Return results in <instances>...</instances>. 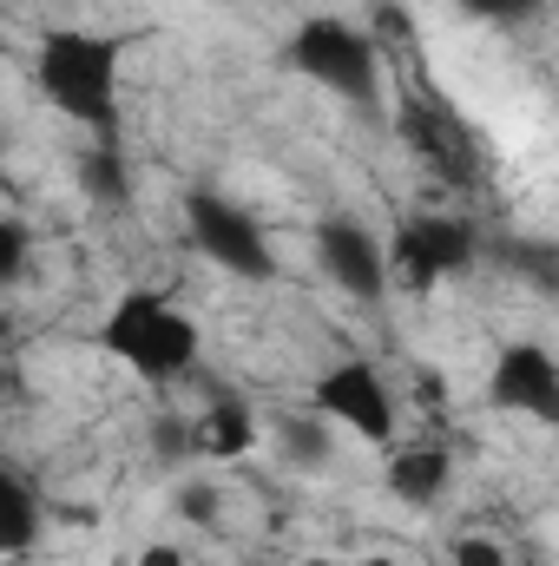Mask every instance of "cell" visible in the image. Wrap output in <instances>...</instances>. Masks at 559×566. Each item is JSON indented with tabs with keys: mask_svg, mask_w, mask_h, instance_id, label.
I'll use <instances>...</instances> for the list:
<instances>
[{
	"mask_svg": "<svg viewBox=\"0 0 559 566\" xmlns=\"http://www.w3.org/2000/svg\"><path fill=\"white\" fill-rule=\"evenodd\" d=\"M316 409L329 422H342L349 434H362V441H389L395 434V396H389L382 369L362 363V356H349V363L316 376Z\"/></svg>",
	"mask_w": 559,
	"mask_h": 566,
	"instance_id": "cell-6",
	"label": "cell"
},
{
	"mask_svg": "<svg viewBox=\"0 0 559 566\" xmlns=\"http://www.w3.org/2000/svg\"><path fill=\"white\" fill-rule=\"evenodd\" d=\"M283 454H289L296 468H323V461H329V434L316 422H283Z\"/></svg>",
	"mask_w": 559,
	"mask_h": 566,
	"instance_id": "cell-15",
	"label": "cell"
},
{
	"mask_svg": "<svg viewBox=\"0 0 559 566\" xmlns=\"http://www.w3.org/2000/svg\"><path fill=\"white\" fill-rule=\"evenodd\" d=\"M40 534V494L13 468H0V554H27Z\"/></svg>",
	"mask_w": 559,
	"mask_h": 566,
	"instance_id": "cell-12",
	"label": "cell"
},
{
	"mask_svg": "<svg viewBox=\"0 0 559 566\" xmlns=\"http://www.w3.org/2000/svg\"><path fill=\"white\" fill-rule=\"evenodd\" d=\"M474 251H481V238H474V224H467V218L421 211V218H409V224L395 231L389 264H395L402 290H434L441 277H461V271L474 264Z\"/></svg>",
	"mask_w": 559,
	"mask_h": 566,
	"instance_id": "cell-5",
	"label": "cell"
},
{
	"mask_svg": "<svg viewBox=\"0 0 559 566\" xmlns=\"http://www.w3.org/2000/svg\"><path fill=\"white\" fill-rule=\"evenodd\" d=\"M99 343H106V356H119L126 369H139L151 382H171V376H184L198 363V323L184 310H171L158 290L119 296L106 329H99Z\"/></svg>",
	"mask_w": 559,
	"mask_h": 566,
	"instance_id": "cell-2",
	"label": "cell"
},
{
	"mask_svg": "<svg viewBox=\"0 0 559 566\" xmlns=\"http://www.w3.org/2000/svg\"><path fill=\"white\" fill-rule=\"evenodd\" d=\"M487 402L514 409V416H534V422H559V363L540 343H514L487 376Z\"/></svg>",
	"mask_w": 559,
	"mask_h": 566,
	"instance_id": "cell-7",
	"label": "cell"
},
{
	"mask_svg": "<svg viewBox=\"0 0 559 566\" xmlns=\"http://www.w3.org/2000/svg\"><path fill=\"white\" fill-rule=\"evenodd\" d=\"M289 66L316 86H329L336 99L349 106H376L382 93V60H376V40L349 20H303L296 40H289Z\"/></svg>",
	"mask_w": 559,
	"mask_h": 566,
	"instance_id": "cell-3",
	"label": "cell"
},
{
	"mask_svg": "<svg viewBox=\"0 0 559 566\" xmlns=\"http://www.w3.org/2000/svg\"><path fill=\"white\" fill-rule=\"evenodd\" d=\"M447 474H454V454L447 448H402L395 461H389V494H402L409 507H428L441 488H447Z\"/></svg>",
	"mask_w": 559,
	"mask_h": 566,
	"instance_id": "cell-10",
	"label": "cell"
},
{
	"mask_svg": "<svg viewBox=\"0 0 559 566\" xmlns=\"http://www.w3.org/2000/svg\"><path fill=\"white\" fill-rule=\"evenodd\" d=\"M454 566H507V547H494V541H481V534H474V541H461V547H454Z\"/></svg>",
	"mask_w": 559,
	"mask_h": 566,
	"instance_id": "cell-18",
	"label": "cell"
},
{
	"mask_svg": "<svg viewBox=\"0 0 559 566\" xmlns=\"http://www.w3.org/2000/svg\"><path fill=\"white\" fill-rule=\"evenodd\" d=\"M474 20H500V27H514V20H534L540 13V0H461Z\"/></svg>",
	"mask_w": 559,
	"mask_h": 566,
	"instance_id": "cell-16",
	"label": "cell"
},
{
	"mask_svg": "<svg viewBox=\"0 0 559 566\" xmlns=\"http://www.w3.org/2000/svg\"><path fill=\"white\" fill-rule=\"evenodd\" d=\"M158 454H191V428L165 422V428H158Z\"/></svg>",
	"mask_w": 559,
	"mask_h": 566,
	"instance_id": "cell-20",
	"label": "cell"
},
{
	"mask_svg": "<svg viewBox=\"0 0 559 566\" xmlns=\"http://www.w3.org/2000/svg\"><path fill=\"white\" fill-rule=\"evenodd\" d=\"M119 53L126 40L86 27H53L33 53V86L73 126H86L93 145H119Z\"/></svg>",
	"mask_w": 559,
	"mask_h": 566,
	"instance_id": "cell-1",
	"label": "cell"
},
{
	"mask_svg": "<svg viewBox=\"0 0 559 566\" xmlns=\"http://www.w3.org/2000/svg\"><path fill=\"white\" fill-rule=\"evenodd\" d=\"M316 258H323L329 283H342V290L362 296V303H376V296L389 290V264H382L369 224H356V218H323V224H316Z\"/></svg>",
	"mask_w": 559,
	"mask_h": 566,
	"instance_id": "cell-8",
	"label": "cell"
},
{
	"mask_svg": "<svg viewBox=\"0 0 559 566\" xmlns=\"http://www.w3.org/2000/svg\"><path fill=\"white\" fill-rule=\"evenodd\" d=\"M178 514L184 521H218V488H184L178 494Z\"/></svg>",
	"mask_w": 559,
	"mask_h": 566,
	"instance_id": "cell-19",
	"label": "cell"
},
{
	"mask_svg": "<svg viewBox=\"0 0 559 566\" xmlns=\"http://www.w3.org/2000/svg\"><path fill=\"white\" fill-rule=\"evenodd\" d=\"M20 264H27V224L0 218V283L20 277Z\"/></svg>",
	"mask_w": 559,
	"mask_h": 566,
	"instance_id": "cell-17",
	"label": "cell"
},
{
	"mask_svg": "<svg viewBox=\"0 0 559 566\" xmlns=\"http://www.w3.org/2000/svg\"><path fill=\"white\" fill-rule=\"evenodd\" d=\"M184 224H191V244H198L218 271H231V277H244V283L277 277L271 238L257 231V218H251L244 205H231V198H218V191H191V198H184Z\"/></svg>",
	"mask_w": 559,
	"mask_h": 566,
	"instance_id": "cell-4",
	"label": "cell"
},
{
	"mask_svg": "<svg viewBox=\"0 0 559 566\" xmlns=\"http://www.w3.org/2000/svg\"><path fill=\"white\" fill-rule=\"evenodd\" d=\"M309 566H395V560H309Z\"/></svg>",
	"mask_w": 559,
	"mask_h": 566,
	"instance_id": "cell-22",
	"label": "cell"
},
{
	"mask_svg": "<svg viewBox=\"0 0 559 566\" xmlns=\"http://www.w3.org/2000/svg\"><path fill=\"white\" fill-rule=\"evenodd\" d=\"M0 389H7V363H0Z\"/></svg>",
	"mask_w": 559,
	"mask_h": 566,
	"instance_id": "cell-23",
	"label": "cell"
},
{
	"mask_svg": "<svg viewBox=\"0 0 559 566\" xmlns=\"http://www.w3.org/2000/svg\"><path fill=\"white\" fill-rule=\"evenodd\" d=\"M402 133H409V145H415L447 185H467V178H474V151L454 133V119H441V113H428V106H402Z\"/></svg>",
	"mask_w": 559,
	"mask_h": 566,
	"instance_id": "cell-9",
	"label": "cell"
},
{
	"mask_svg": "<svg viewBox=\"0 0 559 566\" xmlns=\"http://www.w3.org/2000/svg\"><path fill=\"white\" fill-rule=\"evenodd\" d=\"M80 185H86V198H99V205H126L133 185H126V158H119V145H86V158H80Z\"/></svg>",
	"mask_w": 559,
	"mask_h": 566,
	"instance_id": "cell-13",
	"label": "cell"
},
{
	"mask_svg": "<svg viewBox=\"0 0 559 566\" xmlns=\"http://www.w3.org/2000/svg\"><path fill=\"white\" fill-rule=\"evenodd\" d=\"M500 264L527 271V283H540V290L559 283V251L553 244H520V238H507V244H500Z\"/></svg>",
	"mask_w": 559,
	"mask_h": 566,
	"instance_id": "cell-14",
	"label": "cell"
},
{
	"mask_svg": "<svg viewBox=\"0 0 559 566\" xmlns=\"http://www.w3.org/2000/svg\"><path fill=\"white\" fill-rule=\"evenodd\" d=\"M139 566H184V554H178V547H151Z\"/></svg>",
	"mask_w": 559,
	"mask_h": 566,
	"instance_id": "cell-21",
	"label": "cell"
},
{
	"mask_svg": "<svg viewBox=\"0 0 559 566\" xmlns=\"http://www.w3.org/2000/svg\"><path fill=\"white\" fill-rule=\"evenodd\" d=\"M251 441H257V416L238 396H218L204 409V422H191V448H204V454H244Z\"/></svg>",
	"mask_w": 559,
	"mask_h": 566,
	"instance_id": "cell-11",
	"label": "cell"
}]
</instances>
